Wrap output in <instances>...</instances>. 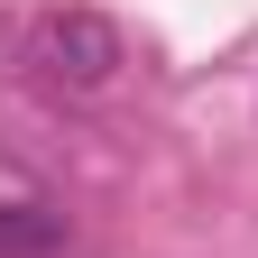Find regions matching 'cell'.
Masks as SVG:
<instances>
[{"instance_id":"cell-1","label":"cell","mask_w":258,"mask_h":258,"mask_svg":"<svg viewBox=\"0 0 258 258\" xmlns=\"http://www.w3.org/2000/svg\"><path fill=\"white\" fill-rule=\"evenodd\" d=\"M19 64H28V83L64 92V102H92V92L120 83L129 37H120L102 10H37V19L19 28Z\"/></svg>"},{"instance_id":"cell-2","label":"cell","mask_w":258,"mask_h":258,"mask_svg":"<svg viewBox=\"0 0 258 258\" xmlns=\"http://www.w3.org/2000/svg\"><path fill=\"white\" fill-rule=\"evenodd\" d=\"M0 258H64V212H46V203H0Z\"/></svg>"}]
</instances>
